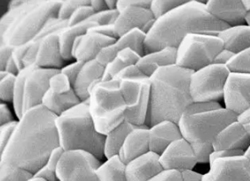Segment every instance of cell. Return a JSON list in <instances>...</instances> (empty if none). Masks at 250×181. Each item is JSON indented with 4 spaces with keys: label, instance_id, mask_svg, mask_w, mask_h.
I'll use <instances>...</instances> for the list:
<instances>
[{
    "label": "cell",
    "instance_id": "6da1fadb",
    "mask_svg": "<svg viewBox=\"0 0 250 181\" xmlns=\"http://www.w3.org/2000/svg\"><path fill=\"white\" fill-rule=\"evenodd\" d=\"M43 105L25 111L9 143L0 153V165L17 167L35 174L60 145L56 119Z\"/></svg>",
    "mask_w": 250,
    "mask_h": 181
},
{
    "label": "cell",
    "instance_id": "7a4b0ae2",
    "mask_svg": "<svg viewBox=\"0 0 250 181\" xmlns=\"http://www.w3.org/2000/svg\"><path fill=\"white\" fill-rule=\"evenodd\" d=\"M229 26L214 18L205 3L188 0L167 15L155 19L146 34L145 54L164 48H178L184 38L191 34L217 36Z\"/></svg>",
    "mask_w": 250,
    "mask_h": 181
},
{
    "label": "cell",
    "instance_id": "3957f363",
    "mask_svg": "<svg viewBox=\"0 0 250 181\" xmlns=\"http://www.w3.org/2000/svg\"><path fill=\"white\" fill-rule=\"evenodd\" d=\"M193 72L177 65L161 67L150 77L149 107L146 127L164 120L178 124L184 111L193 103L190 81Z\"/></svg>",
    "mask_w": 250,
    "mask_h": 181
},
{
    "label": "cell",
    "instance_id": "277c9868",
    "mask_svg": "<svg viewBox=\"0 0 250 181\" xmlns=\"http://www.w3.org/2000/svg\"><path fill=\"white\" fill-rule=\"evenodd\" d=\"M61 0H13L0 18V45L29 43L52 18H58Z\"/></svg>",
    "mask_w": 250,
    "mask_h": 181
},
{
    "label": "cell",
    "instance_id": "5b68a950",
    "mask_svg": "<svg viewBox=\"0 0 250 181\" xmlns=\"http://www.w3.org/2000/svg\"><path fill=\"white\" fill-rule=\"evenodd\" d=\"M56 127L60 145L65 151L83 150L100 160L105 158L106 135L98 132L87 101L58 116Z\"/></svg>",
    "mask_w": 250,
    "mask_h": 181
},
{
    "label": "cell",
    "instance_id": "8992f818",
    "mask_svg": "<svg viewBox=\"0 0 250 181\" xmlns=\"http://www.w3.org/2000/svg\"><path fill=\"white\" fill-rule=\"evenodd\" d=\"M235 114L226 108L202 113L182 115L178 121L180 132L191 144L198 163H209L213 143L223 129L238 119Z\"/></svg>",
    "mask_w": 250,
    "mask_h": 181
},
{
    "label": "cell",
    "instance_id": "52a82bcc",
    "mask_svg": "<svg viewBox=\"0 0 250 181\" xmlns=\"http://www.w3.org/2000/svg\"><path fill=\"white\" fill-rule=\"evenodd\" d=\"M89 111L99 133L106 135L125 120L126 104L118 81H101L89 92Z\"/></svg>",
    "mask_w": 250,
    "mask_h": 181
},
{
    "label": "cell",
    "instance_id": "ba28073f",
    "mask_svg": "<svg viewBox=\"0 0 250 181\" xmlns=\"http://www.w3.org/2000/svg\"><path fill=\"white\" fill-rule=\"evenodd\" d=\"M126 104L125 120L137 127L146 126L149 107L151 81L136 66L125 68L115 79Z\"/></svg>",
    "mask_w": 250,
    "mask_h": 181
},
{
    "label": "cell",
    "instance_id": "9c48e42d",
    "mask_svg": "<svg viewBox=\"0 0 250 181\" xmlns=\"http://www.w3.org/2000/svg\"><path fill=\"white\" fill-rule=\"evenodd\" d=\"M67 26V20L52 18L37 34L28 45V52L23 59V65L29 67L36 64L43 68L61 70L64 67L60 44V33Z\"/></svg>",
    "mask_w": 250,
    "mask_h": 181
},
{
    "label": "cell",
    "instance_id": "30bf717a",
    "mask_svg": "<svg viewBox=\"0 0 250 181\" xmlns=\"http://www.w3.org/2000/svg\"><path fill=\"white\" fill-rule=\"evenodd\" d=\"M223 49L224 43L218 36L188 35L177 48L176 65L190 71H198L212 65Z\"/></svg>",
    "mask_w": 250,
    "mask_h": 181
},
{
    "label": "cell",
    "instance_id": "8fae6325",
    "mask_svg": "<svg viewBox=\"0 0 250 181\" xmlns=\"http://www.w3.org/2000/svg\"><path fill=\"white\" fill-rule=\"evenodd\" d=\"M230 73L226 66L217 64L193 72L190 81L192 101L194 103L217 102L224 97Z\"/></svg>",
    "mask_w": 250,
    "mask_h": 181
},
{
    "label": "cell",
    "instance_id": "7c38bea8",
    "mask_svg": "<svg viewBox=\"0 0 250 181\" xmlns=\"http://www.w3.org/2000/svg\"><path fill=\"white\" fill-rule=\"evenodd\" d=\"M100 159L83 150L65 151L56 169L59 181H99Z\"/></svg>",
    "mask_w": 250,
    "mask_h": 181
},
{
    "label": "cell",
    "instance_id": "4fadbf2b",
    "mask_svg": "<svg viewBox=\"0 0 250 181\" xmlns=\"http://www.w3.org/2000/svg\"><path fill=\"white\" fill-rule=\"evenodd\" d=\"M202 181H250V160L245 155L217 159L209 163Z\"/></svg>",
    "mask_w": 250,
    "mask_h": 181
},
{
    "label": "cell",
    "instance_id": "5bb4252c",
    "mask_svg": "<svg viewBox=\"0 0 250 181\" xmlns=\"http://www.w3.org/2000/svg\"><path fill=\"white\" fill-rule=\"evenodd\" d=\"M59 72V69L37 67L29 72L25 81L23 113L42 105L43 96L50 87V80Z\"/></svg>",
    "mask_w": 250,
    "mask_h": 181
},
{
    "label": "cell",
    "instance_id": "9a60e30c",
    "mask_svg": "<svg viewBox=\"0 0 250 181\" xmlns=\"http://www.w3.org/2000/svg\"><path fill=\"white\" fill-rule=\"evenodd\" d=\"M226 108L241 115L250 108V74L231 72L224 95Z\"/></svg>",
    "mask_w": 250,
    "mask_h": 181
},
{
    "label": "cell",
    "instance_id": "2e32d148",
    "mask_svg": "<svg viewBox=\"0 0 250 181\" xmlns=\"http://www.w3.org/2000/svg\"><path fill=\"white\" fill-rule=\"evenodd\" d=\"M160 162L164 171L181 172L185 170H192L198 161L191 144L181 138L171 143L160 155Z\"/></svg>",
    "mask_w": 250,
    "mask_h": 181
},
{
    "label": "cell",
    "instance_id": "e0dca14e",
    "mask_svg": "<svg viewBox=\"0 0 250 181\" xmlns=\"http://www.w3.org/2000/svg\"><path fill=\"white\" fill-rule=\"evenodd\" d=\"M155 19L149 8L140 6H128L119 12L114 24L118 38L130 30L140 29L147 34L152 29Z\"/></svg>",
    "mask_w": 250,
    "mask_h": 181
},
{
    "label": "cell",
    "instance_id": "ac0fdd59",
    "mask_svg": "<svg viewBox=\"0 0 250 181\" xmlns=\"http://www.w3.org/2000/svg\"><path fill=\"white\" fill-rule=\"evenodd\" d=\"M206 8L210 15L229 27L244 25L248 12L242 0H208Z\"/></svg>",
    "mask_w": 250,
    "mask_h": 181
},
{
    "label": "cell",
    "instance_id": "d6986e66",
    "mask_svg": "<svg viewBox=\"0 0 250 181\" xmlns=\"http://www.w3.org/2000/svg\"><path fill=\"white\" fill-rule=\"evenodd\" d=\"M116 40L101 34L86 32L77 37L73 43V58L83 63L93 60L103 48L115 43Z\"/></svg>",
    "mask_w": 250,
    "mask_h": 181
},
{
    "label": "cell",
    "instance_id": "ffe728a7",
    "mask_svg": "<svg viewBox=\"0 0 250 181\" xmlns=\"http://www.w3.org/2000/svg\"><path fill=\"white\" fill-rule=\"evenodd\" d=\"M160 156L149 151L126 164L127 181H149L164 172Z\"/></svg>",
    "mask_w": 250,
    "mask_h": 181
},
{
    "label": "cell",
    "instance_id": "44dd1931",
    "mask_svg": "<svg viewBox=\"0 0 250 181\" xmlns=\"http://www.w3.org/2000/svg\"><path fill=\"white\" fill-rule=\"evenodd\" d=\"M250 146V135L238 119L223 129L213 143L214 151L243 150Z\"/></svg>",
    "mask_w": 250,
    "mask_h": 181
},
{
    "label": "cell",
    "instance_id": "7402d4cb",
    "mask_svg": "<svg viewBox=\"0 0 250 181\" xmlns=\"http://www.w3.org/2000/svg\"><path fill=\"white\" fill-rule=\"evenodd\" d=\"M183 138L177 123L164 120L148 127L150 151L162 155L175 141Z\"/></svg>",
    "mask_w": 250,
    "mask_h": 181
},
{
    "label": "cell",
    "instance_id": "603a6c76",
    "mask_svg": "<svg viewBox=\"0 0 250 181\" xmlns=\"http://www.w3.org/2000/svg\"><path fill=\"white\" fill-rule=\"evenodd\" d=\"M104 72L105 67L98 62L96 59L83 64L73 85L74 90L81 102H85L89 99V92L97 83L102 81Z\"/></svg>",
    "mask_w": 250,
    "mask_h": 181
},
{
    "label": "cell",
    "instance_id": "cb8c5ba5",
    "mask_svg": "<svg viewBox=\"0 0 250 181\" xmlns=\"http://www.w3.org/2000/svg\"><path fill=\"white\" fill-rule=\"evenodd\" d=\"M149 151L148 127L142 126L138 127L130 132L125 140L118 156L121 160L127 164Z\"/></svg>",
    "mask_w": 250,
    "mask_h": 181
},
{
    "label": "cell",
    "instance_id": "d4e9b609",
    "mask_svg": "<svg viewBox=\"0 0 250 181\" xmlns=\"http://www.w3.org/2000/svg\"><path fill=\"white\" fill-rule=\"evenodd\" d=\"M177 63V48L167 47L140 57L137 67L146 76L151 77L161 67L174 66Z\"/></svg>",
    "mask_w": 250,
    "mask_h": 181
},
{
    "label": "cell",
    "instance_id": "484cf974",
    "mask_svg": "<svg viewBox=\"0 0 250 181\" xmlns=\"http://www.w3.org/2000/svg\"><path fill=\"white\" fill-rule=\"evenodd\" d=\"M224 43V48L237 54L250 49V26L240 25L228 27L217 35Z\"/></svg>",
    "mask_w": 250,
    "mask_h": 181
},
{
    "label": "cell",
    "instance_id": "4316f807",
    "mask_svg": "<svg viewBox=\"0 0 250 181\" xmlns=\"http://www.w3.org/2000/svg\"><path fill=\"white\" fill-rule=\"evenodd\" d=\"M97 24L91 18L81 23L68 26L62 30L60 33V44L62 50V55L65 61L72 60L73 43L78 36L87 32V30L96 26Z\"/></svg>",
    "mask_w": 250,
    "mask_h": 181
},
{
    "label": "cell",
    "instance_id": "83f0119b",
    "mask_svg": "<svg viewBox=\"0 0 250 181\" xmlns=\"http://www.w3.org/2000/svg\"><path fill=\"white\" fill-rule=\"evenodd\" d=\"M80 103L82 102L74 90L65 94H55L48 90L43 96L42 105L53 114L60 116Z\"/></svg>",
    "mask_w": 250,
    "mask_h": 181
},
{
    "label": "cell",
    "instance_id": "f1b7e54d",
    "mask_svg": "<svg viewBox=\"0 0 250 181\" xmlns=\"http://www.w3.org/2000/svg\"><path fill=\"white\" fill-rule=\"evenodd\" d=\"M138 127L131 124L127 120L117 126L116 128L113 129L111 132L106 135L105 146H104V155L105 158H112L118 156L121 148L123 147L125 140L128 137L131 131H133Z\"/></svg>",
    "mask_w": 250,
    "mask_h": 181
},
{
    "label": "cell",
    "instance_id": "f546056e",
    "mask_svg": "<svg viewBox=\"0 0 250 181\" xmlns=\"http://www.w3.org/2000/svg\"><path fill=\"white\" fill-rule=\"evenodd\" d=\"M141 56L131 49H125L117 53L116 57L106 67L102 81H112L127 67L136 66Z\"/></svg>",
    "mask_w": 250,
    "mask_h": 181
},
{
    "label": "cell",
    "instance_id": "4dcf8cb0",
    "mask_svg": "<svg viewBox=\"0 0 250 181\" xmlns=\"http://www.w3.org/2000/svg\"><path fill=\"white\" fill-rule=\"evenodd\" d=\"M96 173L99 181H127L126 164L119 156L106 158L97 169Z\"/></svg>",
    "mask_w": 250,
    "mask_h": 181
},
{
    "label": "cell",
    "instance_id": "1f68e13d",
    "mask_svg": "<svg viewBox=\"0 0 250 181\" xmlns=\"http://www.w3.org/2000/svg\"><path fill=\"white\" fill-rule=\"evenodd\" d=\"M146 34L140 29H132L123 35L115 42V45L120 52L125 49H131L141 57L145 55V41Z\"/></svg>",
    "mask_w": 250,
    "mask_h": 181
},
{
    "label": "cell",
    "instance_id": "d6a6232c",
    "mask_svg": "<svg viewBox=\"0 0 250 181\" xmlns=\"http://www.w3.org/2000/svg\"><path fill=\"white\" fill-rule=\"evenodd\" d=\"M37 67L38 66L36 64L30 65L29 67H25L21 71L19 72V73L16 76L13 105H14L15 115H16L18 120L21 119V117L23 115V95H24L26 78L28 76L29 72Z\"/></svg>",
    "mask_w": 250,
    "mask_h": 181
},
{
    "label": "cell",
    "instance_id": "836d02e7",
    "mask_svg": "<svg viewBox=\"0 0 250 181\" xmlns=\"http://www.w3.org/2000/svg\"><path fill=\"white\" fill-rule=\"evenodd\" d=\"M17 74L0 71V100L1 103H10L14 100L15 81Z\"/></svg>",
    "mask_w": 250,
    "mask_h": 181
},
{
    "label": "cell",
    "instance_id": "e575fe53",
    "mask_svg": "<svg viewBox=\"0 0 250 181\" xmlns=\"http://www.w3.org/2000/svg\"><path fill=\"white\" fill-rule=\"evenodd\" d=\"M226 67L232 73L250 74V49L234 54Z\"/></svg>",
    "mask_w": 250,
    "mask_h": 181
},
{
    "label": "cell",
    "instance_id": "d590c367",
    "mask_svg": "<svg viewBox=\"0 0 250 181\" xmlns=\"http://www.w3.org/2000/svg\"><path fill=\"white\" fill-rule=\"evenodd\" d=\"M184 3H186V0H152L149 9L154 19H157Z\"/></svg>",
    "mask_w": 250,
    "mask_h": 181
},
{
    "label": "cell",
    "instance_id": "8d00e7d4",
    "mask_svg": "<svg viewBox=\"0 0 250 181\" xmlns=\"http://www.w3.org/2000/svg\"><path fill=\"white\" fill-rule=\"evenodd\" d=\"M34 174L17 167L0 165V181H28Z\"/></svg>",
    "mask_w": 250,
    "mask_h": 181
},
{
    "label": "cell",
    "instance_id": "74e56055",
    "mask_svg": "<svg viewBox=\"0 0 250 181\" xmlns=\"http://www.w3.org/2000/svg\"><path fill=\"white\" fill-rule=\"evenodd\" d=\"M85 5H91V0H61L58 19L68 21L73 13L79 6Z\"/></svg>",
    "mask_w": 250,
    "mask_h": 181
},
{
    "label": "cell",
    "instance_id": "f35d334b",
    "mask_svg": "<svg viewBox=\"0 0 250 181\" xmlns=\"http://www.w3.org/2000/svg\"><path fill=\"white\" fill-rule=\"evenodd\" d=\"M221 105L217 102H200V103H192L184 111L183 115L197 114L210 110L221 109Z\"/></svg>",
    "mask_w": 250,
    "mask_h": 181
},
{
    "label": "cell",
    "instance_id": "ab89813d",
    "mask_svg": "<svg viewBox=\"0 0 250 181\" xmlns=\"http://www.w3.org/2000/svg\"><path fill=\"white\" fill-rule=\"evenodd\" d=\"M94 14L95 12L92 9L91 5H81L73 13L70 19L67 21V25L73 26L76 24L83 22L87 19H90Z\"/></svg>",
    "mask_w": 250,
    "mask_h": 181
},
{
    "label": "cell",
    "instance_id": "60d3db41",
    "mask_svg": "<svg viewBox=\"0 0 250 181\" xmlns=\"http://www.w3.org/2000/svg\"><path fill=\"white\" fill-rule=\"evenodd\" d=\"M19 120H14L7 124L0 126V153L3 152L9 143Z\"/></svg>",
    "mask_w": 250,
    "mask_h": 181
},
{
    "label": "cell",
    "instance_id": "b9f144b4",
    "mask_svg": "<svg viewBox=\"0 0 250 181\" xmlns=\"http://www.w3.org/2000/svg\"><path fill=\"white\" fill-rule=\"evenodd\" d=\"M119 15L118 10H105L92 15L91 19L97 25H114Z\"/></svg>",
    "mask_w": 250,
    "mask_h": 181
},
{
    "label": "cell",
    "instance_id": "7bdbcfd3",
    "mask_svg": "<svg viewBox=\"0 0 250 181\" xmlns=\"http://www.w3.org/2000/svg\"><path fill=\"white\" fill-rule=\"evenodd\" d=\"M118 53H119V51L116 47L115 43H112L110 45L103 48L97 55L95 59L103 67H106L116 57Z\"/></svg>",
    "mask_w": 250,
    "mask_h": 181
},
{
    "label": "cell",
    "instance_id": "ee69618b",
    "mask_svg": "<svg viewBox=\"0 0 250 181\" xmlns=\"http://www.w3.org/2000/svg\"><path fill=\"white\" fill-rule=\"evenodd\" d=\"M83 62H80V61H75V62L71 63L67 66L64 67L61 69V72L64 73L65 75H67V78L69 79V81L71 82V84L74 85L76 79H77L79 72L82 69L83 66Z\"/></svg>",
    "mask_w": 250,
    "mask_h": 181
},
{
    "label": "cell",
    "instance_id": "f6af8a7d",
    "mask_svg": "<svg viewBox=\"0 0 250 181\" xmlns=\"http://www.w3.org/2000/svg\"><path fill=\"white\" fill-rule=\"evenodd\" d=\"M27 52H28V45H27V43L13 49L12 57L14 58V60H15L16 66L18 67L19 71H21L24 68L23 59H24L25 55H26Z\"/></svg>",
    "mask_w": 250,
    "mask_h": 181
},
{
    "label": "cell",
    "instance_id": "bcb514c9",
    "mask_svg": "<svg viewBox=\"0 0 250 181\" xmlns=\"http://www.w3.org/2000/svg\"><path fill=\"white\" fill-rule=\"evenodd\" d=\"M152 0H117L116 9L121 12L128 6H140L144 8H150Z\"/></svg>",
    "mask_w": 250,
    "mask_h": 181
},
{
    "label": "cell",
    "instance_id": "7dc6e473",
    "mask_svg": "<svg viewBox=\"0 0 250 181\" xmlns=\"http://www.w3.org/2000/svg\"><path fill=\"white\" fill-rule=\"evenodd\" d=\"M87 32L101 34L112 38L118 39L114 25H96L88 29Z\"/></svg>",
    "mask_w": 250,
    "mask_h": 181
},
{
    "label": "cell",
    "instance_id": "c3c4849f",
    "mask_svg": "<svg viewBox=\"0 0 250 181\" xmlns=\"http://www.w3.org/2000/svg\"><path fill=\"white\" fill-rule=\"evenodd\" d=\"M64 152H65V150L61 146H59L57 148L53 149V151L50 154V156H49L48 161L46 163V164L48 165L49 168H51L52 170L56 172L59 163L61 161V158L62 157Z\"/></svg>",
    "mask_w": 250,
    "mask_h": 181
},
{
    "label": "cell",
    "instance_id": "681fc988",
    "mask_svg": "<svg viewBox=\"0 0 250 181\" xmlns=\"http://www.w3.org/2000/svg\"><path fill=\"white\" fill-rule=\"evenodd\" d=\"M245 151L243 150H219V151H213L210 155L209 163L213 162L217 159L220 158H231V157H239L244 156Z\"/></svg>",
    "mask_w": 250,
    "mask_h": 181
},
{
    "label": "cell",
    "instance_id": "f907efd6",
    "mask_svg": "<svg viewBox=\"0 0 250 181\" xmlns=\"http://www.w3.org/2000/svg\"><path fill=\"white\" fill-rule=\"evenodd\" d=\"M149 181H183L181 173L177 171H164Z\"/></svg>",
    "mask_w": 250,
    "mask_h": 181
},
{
    "label": "cell",
    "instance_id": "816d5d0a",
    "mask_svg": "<svg viewBox=\"0 0 250 181\" xmlns=\"http://www.w3.org/2000/svg\"><path fill=\"white\" fill-rule=\"evenodd\" d=\"M34 176L42 178L47 181H59L56 172L49 168L47 164H44L43 167H41L39 171L34 174Z\"/></svg>",
    "mask_w": 250,
    "mask_h": 181
},
{
    "label": "cell",
    "instance_id": "f5cc1de1",
    "mask_svg": "<svg viewBox=\"0 0 250 181\" xmlns=\"http://www.w3.org/2000/svg\"><path fill=\"white\" fill-rule=\"evenodd\" d=\"M13 49L7 45H0V71L5 70V65L12 56Z\"/></svg>",
    "mask_w": 250,
    "mask_h": 181
},
{
    "label": "cell",
    "instance_id": "db71d44e",
    "mask_svg": "<svg viewBox=\"0 0 250 181\" xmlns=\"http://www.w3.org/2000/svg\"><path fill=\"white\" fill-rule=\"evenodd\" d=\"M15 119L13 118V114L10 110L9 107L5 103L0 104V126L7 124Z\"/></svg>",
    "mask_w": 250,
    "mask_h": 181
},
{
    "label": "cell",
    "instance_id": "11a10c76",
    "mask_svg": "<svg viewBox=\"0 0 250 181\" xmlns=\"http://www.w3.org/2000/svg\"><path fill=\"white\" fill-rule=\"evenodd\" d=\"M233 56H234V53H231L230 51H228V50H226V49L224 48L221 52L217 54V57L215 58L213 64L226 66Z\"/></svg>",
    "mask_w": 250,
    "mask_h": 181
},
{
    "label": "cell",
    "instance_id": "9f6ffc18",
    "mask_svg": "<svg viewBox=\"0 0 250 181\" xmlns=\"http://www.w3.org/2000/svg\"><path fill=\"white\" fill-rule=\"evenodd\" d=\"M183 181H202L203 174L194 172L192 170H185L180 172Z\"/></svg>",
    "mask_w": 250,
    "mask_h": 181
},
{
    "label": "cell",
    "instance_id": "6f0895ef",
    "mask_svg": "<svg viewBox=\"0 0 250 181\" xmlns=\"http://www.w3.org/2000/svg\"><path fill=\"white\" fill-rule=\"evenodd\" d=\"M238 121L245 127L247 132L250 135V108L244 111L242 114L239 115Z\"/></svg>",
    "mask_w": 250,
    "mask_h": 181
},
{
    "label": "cell",
    "instance_id": "680465c9",
    "mask_svg": "<svg viewBox=\"0 0 250 181\" xmlns=\"http://www.w3.org/2000/svg\"><path fill=\"white\" fill-rule=\"evenodd\" d=\"M91 6L92 9L94 10L95 14L107 10L106 0H91Z\"/></svg>",
    "mask_w": 250,
    "mask_h": 181
},
{
    "label": "cell",
    "instance_id": "91938a15",
    "mask_svg": "<svg viewBox=\"0 0 250 181\" xmlns=\"http://www.w3.org/2000/svg\"><path fill=\"white\" fill-rule=\"evenodd\" d=\"M4 71L10 72V73H14V74H18L19 73V69H18V67L16 66L15 60H14V58L12 57V56L10 57L8 62L6 63Z\"/></svg>",
    "mask_w": 250,
    "mask_h": 181
},
{
    "label": "cell",
    "instance_id": "94428289",
    "mask_svg": "<svg viewBox=\"0 0 250 181\" xmlns=\"http://www.w3.org/2000/svg\"><path fill=\"white\" fill-rule=\"evenodd\" d=\"M106 5L108 10L116 9L117 0H106Z\"/></svg>",
    "mask_w": 250,
    "mask_h": 181
},
{
    "label": "cell",
    "instance_id": "6125c7cd",
    "mask_svg": "<svg viewBox=\"0 0 250 181\" xmlns=\"http://www.w3.org/2000/svg\"><path fill=\"white\" fill-rule=\"evenodd\" d=\"M242 3H243V5H244V7H245L246 11H247L248 13H250V0H242Z\"/></svg>",
    "mask_w": 250,
    "mask_h": 181
},
{
    "label": "cell",
    "instance_id": "be15d7a7",
    "mask_svg": "<svg viewBox=\"0 0 250 181\" xmlns=\"http://www.w3.org/2000/svg\"><path fill=\"white\" fill-rule=\"evenodd\" d=\"M28 181H45V180H43L42 178H39V177L33 176L30 180H29Z\"/></svg>",
    "mask_w": 250,
    "mask_h": 181
},
{
    "label": "cell",
    "instance_id": "e7e4bbea",
    "mask_svg": "<svg viewBox=\"0 0 250 181\" xmlns=\"http://www.w3.org/2000/svg\"><path fill=\"white\" fill-rule=\"evenodd\" d=\"M245 157L246 158H249L250 160V146L245 151Z\"/></svg>",
    "mask_w": 250,
    "mask_h": 181
},
{
    "label": "cell",
    "instance_id": "03108f58",
    "mask_svg": "<svg viewBox=\"0 0 250 181\" xmlns=\"http://www.w3.org/2000/svg\"><path fill=\"white\" fill-rule=\"evenodd\" d=\"M246 22L248 25H250V13H248V15H247V17H246Z\"/></svg>",
    "mask_w": 250,
    "mask_h": 181
}]
</instances>
